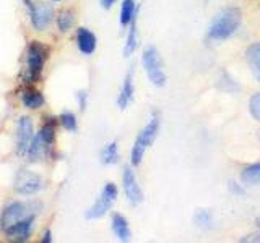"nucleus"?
Wrapping results in <instances>:
<instances>
[{
	"mask_svg": "<svg viewBox=\"0 0 260 243\" xmlns=\"http://www.w3.org/2000/svg\"><path fill=\"white\" fill-rule=\"evenodd\" d=\"M193 221L200 229H211V225H213V216H211V213H208V211L200 209L195 213Z\"/></svg>",
	"mask_w": 260,
	"mask_h": 243,
	"instance_id": "nucleus-24",
	"label": "nucleus"
},
{
	"mask_svg": "<svg viewBox=\"0 0 260 243\" xmlns=\"http://www.w3.org/2000/svg\"><path fill=\"white\" fill-rule=\"evenodd\" d=\"M158 132H159V115L158 113H153L150 122L143 127L142 132L138 133L137 140L132 146V151H130V162H132V166L142 164L145 152L153 144V141L156 140Z\"/></svg>",
	"mask_w": 260,
	"mask_h": 243,
	"instance_id": "nucleus-3",
	"label": "nucleus"
},
{
	"mask_svg": "<svg viewBox=\"0 0 260 243\" xmlns=\"http://www.w3.org/2000/svg\"><path fill=\"white\" fill-rule=\"evenodd\" d=\"M32 138H35L32 118L26 115L20 117L18 124H16V152L18 156H26Z\"/></svg>",
	"mask_w": 260,
	"mask_h": 243,
	"instance_id": "nucleus-9",
	"label": "nucleus"
},
{
	"mask_svg": "<svg viewBox=\"0 0 260 243\" xmlns=\"http://www.w3.org/2000/svg\"><path fill=\"white\" fill-rule=\"evenodd\" d=\"M112 232L114 235L117 237V240L120 241H127L130 240V237H132V232H130V227H128V222L127 219L122 216V214H112Z\"/></svg>",
	"mask_w": 260,
	"mask_h": 243,
	"instance_id": "nucleus-15",
	"label": "nucleus"
},
{
	"mask_svg": "<svg viewBox=\"0 0 260 243\" xmlns=\"http://www.w3.org/2000/svg\"><path fill=\"white\" fill-rule=\"evenodd\" d=\"M255 224H257V227H258V229H260V217H258L257 221H255Z\"/></svg>",
	"mask_w": 260,
	"mask_h": 243,
	"instance_id": "nucleus-32",
	"label": "nucleus"
},
{
	"mask_svg": "<svg viewBox=\"0 0 260 243\" xmlns=\"http://www.w3.org/2000/svg\"><path fill=\"white\" fill-rule=\"evenodd\" d=\"M242 15L241 10L236 7H228L224 10L219 12L215 20L211 21L210 29H208V37L213 40H224L231 37L238 28L241 26Z\"/></svg>",
	"mask_w": 260,
	"mask_h": 243,
	"instance_id": "nucleus-1",
	"label": "nucleus"
},
{
	"mask_svg": "<svg viewBox=\"0 0 260 243\" xmlns=\"http://www.w3.org/2000/svg\"><path fill=\"white\" fill-rule=\"evenodd\" d=\"M41 209V205L38 201H12L4 208L2 214H0V227L5 232L8 227H12L13 224L23 221L32 214H38Z\"/></svg>",
	"mask_w": 260,
	"mask_h": 243,
	"instance_id": "nucleus-4",
	"label": "nucleus"
},
{
	"mask_svg": "<svg viewBox=\"0 0 260 243\" xmlns=\"http://www.w3.org/2000/svg\"><path fill=\"white\" fill-rule=\"evenodd\" d=\"M77 102H78L80 110L86 109V104H88V94H86V91H78L77 93Z\"/></svg>",
	"mask_w": 260,
	"mask_h": 243,
	"instance_id": "nucleus-27",
	"label": "nucleus"
},
{
	"mask_svg": "<svg viewBox=\"0 0 260 243\" xmlns=\"http://www.w3.org/2000/svg\"><path fill=\"white\" fill-rule=\"evenodd\" d=\"M142 63H143V68L148 79L151 83L156 86V88H162L166 85V73L161 67V60H159V55L158 51L154 49L153 46L146 47L143 51L142 55Z\"/></svg>",
	"mask_w": 260,
	"mask_h": 243,
	"instance_id": "nucleus-5",
	"label": "nucleus"
},
{
	"mask_svg": "<svg viewBox=\"0 0 260 243\" xmlns=\"http://www.w3.org/2000/svg\"><path fill=\"white\" fill-rule=\"evenodd\" d=\"M59 122H60V125L67 130V132H77L78 130V122H77V117H75V113L70 112V110H65L60 113V117H59Z\"/></svg>",
	"mask_w": 260,
	"mask_h": 243,
	"instance_id": "nucleus-23",
	"label": "nucleus"
},
{
	"mask_svg": "<svg viewBox=\"0 0 260 243\" xmlns=\"http://www.w3.org/2000/svg\"><path fill=\"white\" fill-rule=\"evenodd\" d=\"M35 222H36V214H32L20 222L13 224L12 227H8L5 230V235L12 241H18V243L28 241L32 235V230H35Z\"/></svg>",
	"mask_w": 260,
	"mask_h": 243,
	"instance_id": "nucleus-10",
	"label": "nucleus"
},
{
	"mask_svg": "<svg viewBox=\"0 0 260 243\" xmlns=\"http://www.w3.org/2000/svg\"><path fill=\"white\" fill-rule=\"evenodd\" d=\"M230 190L234 193V194H244V193H246V191H244L242 188H241V186L239 185H236V182H230Z\"/></svg>",
	"mask_w": 260,
	"mask_h": 243,
	"instance_id": "nucleus-28",
	"label": "nucleus"
},
{
	"mask_svg": "<svg viewBox=\"0 0 260 243\" xmlns=\"http://www.w3.org/2000/svg\"><path fill=\"white\" fill-rule=\"evenodd\" d=\"M241 241H260V235H249V237L242 238Z\"/></svg>",
	"mask_w": 260,
	"mask_h": 243,
	"instance_id": "nucleus-31",
	"label": "nucleus"
},
{
	"mask_svg": "<svg viewBox=\"0 0 260 243\" xmlns=\"http://www.w3.org/2000/svg\"><path fill=\"white\" fill-rule=\"evenodd\" d=\"M73 23H75V13L72 10H62L57 15V28L60 32H67L72 29Z\"/></svg>",
	"mask_w": 260,
	"mask_h": 243,
	"instance_id": "nucleus-22",
	"label": "nucleus"
},
{
	"mask_svg": "<svg viewBox=\"0 0 260 243\" xmlns=\"http://www.w3.org/2000/svg\"><path fill=\"white\" fill-rule=\"evenodd\" d=\"M13 188L23 196H31V194H36L44 188V180L43 177L32 172V170H20L16 174Z\"/></svg>",
	"mask_w": 260,
	"mask_h": 243,
	"instance_id": "nucleus-7",
	"label": "nucleus"
},
{
	"mask_svg": "<svg viewBox=\"0 0 260 243\" xmlns=\"http://www.w3.org/2000/svg\"><path fill=\"white\" fill-rule=\"evenodd\" d=\"M21 102L26 109L36 110L41 109L46 104V99L41 91H36V89H24L21 94Z\"/></svg>",
	"mask_w": 260,
	"mask_h": 243,
	"instance_id": "nucleus-16",
	"label": "nucleus"
},
{
	"mask_svg": "<svg viewBox=\"0 0 260 243\" xmlns=\"http://www.w3.org/2000/svg\"><path fill=\"white\" fill-rule=\"evenodd\" d=\"M116 2H117V0H100V4H101V7L104 8V10H111Z\"/></svg>",
	"mask_w": 260,
	"mask_h": 243,
	"instance_id": "nucleus-29",
	"label": "nucleus"
},
{
	"mask_svg": "<svg viewBox=\"0 0 260 243\" xmlns=\"http://www.w3.org/2000/svg\"><path fill=\"white\" fill-rule=\"evenodd\" d=\"M117 160H119L117 143L112 141L109 144H106L103 152H101V162H103L104 166H112V164H117Z\"/></svg>",
	"mask_w": 260,
	"mask_h": 243,
	"instance_id": "nucleus-21",
	"label": "nucleus"
},
{
	"mask_svg": "<svg viewBox=\"0 0 260 243\" xmlns=\"http://www.w3.org/2000/svg\"><path fill=\"white\" fill-rule=\"evenodd\" d=\"M122 185H124L125 196H127L130 205L137 206V205H140V202H143V191L137 182V177L134 174V170L130 167L124 169V174H122Z\"/></svg>",
	"mask_w": 260,
	"mask_h": 243,
	"instance_id": "nucleus-11",
	"label": "nucleus"
},
{
	"mask_svg": "<svg viewBox=\"0 0 260 243\" xmlns=\"http://www.w3.org/2000/svg\"><path fill=\"white\" fill-rule=\"evenodd\" d=\"M138 47V29H137V16L130 23V29H128V34H127V40H125V46H124V55L130 57L134 55V52L137 51Z\"/></svg>",
	"mask_w": 260,
	"mask_h": 243,
	"instance_id": "nucleus-19",
	"label": "nucleus"
},
{
	"mask_svg": "<svg viewBox=\"0 0 260 243\" xmlns=\"http://www.w3.org/2000/svg\"><path fill=\"white\" fill-rule=\"evenodd\" d=\"M52 2H60V0H52Z\"/></svg>",
	"mask_w": 260,
	"mask_h": 243,
	"instance_id": "nucleus-33",
	"label": "nucleus"
},
{
	"mask_svg": "<svg viewBox=\"0 0 260 243\" xmlns=\"http://www.w3.org/2000/svg\"><path fill=\"white\" fill-rule=\"evenodd\" d=\"M117 186L114 183H106L104 188L100 194V198L96 199L94 205L86 211V219L94 221V219H101L108 211L112 208V205L117 199Z\"/></svg>",
	"mask_w": 260,
	"mask_h": 243,
	"instance_id": "nucleus-6",
	"label": "nucleus"
},
{
	"mask_svg": "<svg viewBox=\"0 0 260 243\" xmlns=\"http://www.w3.org/2000/svg\"><path fill=\"white\" fill-rule=\"evenodd\" d=\"M47 60V47L39 40H31L26 47V67H24V83L32 85L39 79Z\"/></svg>",
	"mask_w": 260,
	"mask_h": 243,
	"instance_id": "nucleus-2",
	"label": "nucleus"
},
{
	"mask_svg": "<svg viewBox=\"0 0 260 243\" xmlns=\"http://www.w3.org/2000/svg\"><path fill=\"white\" fill-rule=\"evenodd\" d=\"M49 148H51V146H49L43 138H41L39 135H35V138H32V141L29 144V149H28L24 157H26L29 162H39L46 157Z\"/></svg>",
	"mask_w": 260,
	"mask_h": 243,
	"instance_id": "nucleus-14",
	"label": "nucleus"
},
{
	"mask_svg": "<svg viewBox=\"0 0 260 243\" xmlns=\"http://www.w3.org/2000/svg\"><path fill=\"white\" fill-rule=\"evenodd\" d=\"M29 20L32 28L36 31H44L49 28V24L52 23L54 20V7L52 4H47V2H41V0H36L32 2L29 7Z\"/></svg>",
	"mask_w": 260,
	"mask_h": 243,
	"instance_id": "nucleus-8",
	"label": "nucleus"
},
{
	"mask_svg": "<svg viewBox=\"0 0 260 243\" xmlns=\"http://www.w3.org/2000/svg\"><path fill=\"white\" fill-rule=\"evenodd\" d=\"M246 55H247V63L250 67L252 75H254L255 79L260 83V43L250 44L247 47Z\"/></svg>",
	"mask_w": 260,
	"mask_h": 243,
	"instance_id": "nucleus-17",
	"label": "nucleus"
},
{
	"mask_svg": "<svg viewBox=\"0 0 260 243\" xmlns=\"http://www.w3.org/2000/svg\"><path fill=\"white\" fill-rule=\"evenodd\" d=\"M43 140L49 144V146H52L54 144V140H55V127L52 122H46V124L41 127L39 130V133H38Z\"/></svg>",
	"mask_w": 260,
	"mask_h": 243,
	"instance_id": "nucleus-25",
	"label": "nucleus"
},
{
	"mask_svg": "<svg viewBox=\"0 0 260 243\" xmlns=\"http://www.w3.org/2000/svg\"><path fill=\"white\" fill-rule=\"evenodd\" d=\"M241 180L246 185H260V162L257 164L247 166L246 169L241 172Z\"/></svg>",
	"mask_w": 260,
	"mask_h": 243,
	"instance_id": "nucleus-20",
	"label": "nucleus"
},
{
	"mask_svg": "<svg viewBox=\"0 0 260 243\" xmlns=\"http://www.w3.org/2000/svg\"><path fill=\"white\" fill-rule=\"evenodd\" d=\"M41 241L51 243V241H52V232H51V230H46V232L43 233V238H41Z\"/></svg>",
	"mask_w": 260,
	"mask_h": 243,
	"instance_id": "nucleus-30",
	"label": "nucleus"
},
{
	"mask_svg": "<svg viewBox=\"0 0 260 243\" xmlns=\"http://www.w3.org/2000/svg\"><path fill=\"white\" fill-rule=\"evenodd\" d=\"M249 110L250 115L254 117L257 122H260V93L254 94L249 101Z\"/></svg>",
	"mask_w": 260,
	"mask_h": 243,
	"instance_id": "nucleus-26",
	"label": "nucleus"
},
{
	"mask_svg": "<svg viewBox=\"0 0 260 243\" xmlns=\"http://www.w3.org/2000/svg\"><path fill=\"white\" fill-rule=\"evenodd\" d=\"M77 46H78V51L83 55H91L96 51V46H98V39L94 36V32L89 31L88 28H78Z\"/></svg>",
	"mask_w": 260,
	"mask_h": 243,
	"instance_id": "nucleus-12",
	"label": "nucleus"
},
{
	"mask_svg": "<svg viewBox=\"0 0 260 243\" xmlns=\"http://www.w3.org/2000/svg\"><path fill=\"white\" fill-rule=\"evenodd\" d=\"M138 15V7L135 0H122L120 4V26H127Z\"/></svg>",
	"mask_w": 260,
	"mask_h": 243,
	"instance_id": "nucleus-18",
	"label": "nucleus"
},
{
	"mask_svg": "<svg viewBox=\"0 0 260 243\" xmlns=\"http://www.w3.org/2000/svg\"><path fill=\"white\" fill-rule=\"evenodd\" d=\"M258 140H260V132H258Z\"/></svg>",
	"mask_w": 260,
	"mask_h": 243,
	"instance_id": "nucleus-34",
	"label": "nucleus"
},
{
	"mask_svg": "<svg viewBox=\"0 0 260 243\" xmlns=\"http://www.w3.org/2000/svg\"><path fill=\"white\" fill-rule=\"evenodd\" d=\"M132 99H134V68L127 73L124 83H122L120 93L117 97V107L122 110L127 109L128 104L132 102Z\"/></svg>",
	"mask_w": 260,
	"mask_h": 243,
	"instance_id": "nucleus-13",
	"label": "nucleus"
}]
</instances>
